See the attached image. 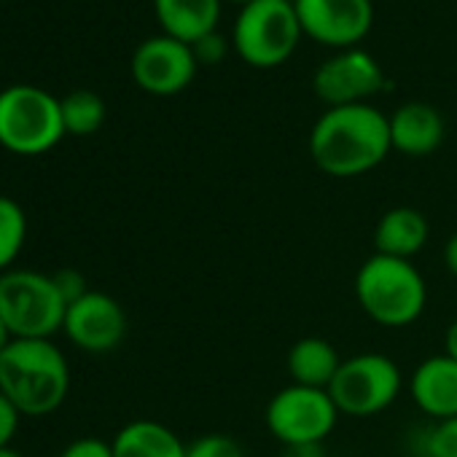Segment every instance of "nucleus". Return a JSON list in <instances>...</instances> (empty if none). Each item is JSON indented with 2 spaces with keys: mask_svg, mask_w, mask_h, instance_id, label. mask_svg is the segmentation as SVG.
Wrapping results in <instances>:
<instances>
[{
  "mask_svg": "<svg viewBox=\"0 0 457 457\" xmlns=\"http://www.w3.org/2000/svg\"><path fill=\"white\" fill-rule=\"evenodd\" d=\"M339 417L328 390L291 385L283 387L267 406V428L280 444L326 441Z\"/></svg>",
  "mask_w": 457,
  "mask_h": 457,
  "instance_id": "6e6552de",
  "label": "nucleus"
},
{
  "mask_svg": "<svg viewBox=\"0 0 457 457\" xmlns=\"http://www.w3.org/2000/svg\"><path fill=\"white\" fill-rule=\"evenodd\" d=\"M0 457H22V454H20L17 449H12V446H9V449H0Z\"/></svg>",
  "mask_w": 457,
  "mask_h": 457,
  "instance_id": "7c9ffc66",
  "label": "nucleus"
},
{
  "mask_svg": "<svg viewBox=\"0 0 457 457\" xmlns=\"http://www.w3.org/2000/svg\"><path fill=\"white\" fill-rule=\"evenodd\" d=\"M113 457H186V444L162 422L135 420L111 441Z\"/></svg>",
  "mask_w": 457,
  "mask_h": 457,
  "instance_id": "f3484780",
  "label": "nucleus"
},
{
  "mask_svg": "<svg viewBox=\"0 0 457 457\" xmlns=\"http://www.w3.org/2000/svg\"><path fill=\"white\" fill-rule=\"evenodd\" d=\"M154 12L164 36L191 46L199 38L215 33L220 0H154Z\"/></svg>",
  "mask_w": 457,
  "mask_h": 457,
  "instance_id": "2eb2a0df",
  "label": "nucleus"
},
{
  "mask_svg": "<svg viewBox=\"0 0 457 457\" xmlns=\"http://www.w3.org/2000/svg\"><path fill=\"white\" fill-rule=\"evenodd\" d=\"M186 457H245V452L232 436L207 433L186 446Z\"/></svg>",
  "mask_w": 457,
  "mask_h": 457,
  "instance_id": "4be33fe9",
  "label": "nucleus"
},
{
  "mask_svg": "<svg viewBox=\"0 0 457 457\" xmlns=\"http://www.w3.org/2000/svg\"><path fill=\"white\" fill-rule=\"evenodd\" d=\"M385 84H387V79H385V71L379 68V62L369 52H361V49H347L331 60H326L312 79L315 95L328 108L361 105L369 97H374L377 92H382Z\"/></svg>",
  "mask_w": 457,
  "mask_h": 457,
  "instance_id": "1a4fd4ad",
  "label": "nucleus"
},
{
  "mask_svg": "<svg viewBox=\"0 0 457 457\" xmlns=\"http://www.w3.org/2000/svg\"><path fill=\"white\" fill-rule=\"evenodd\" d=\"M232 4H240V6L245 9V6H251V4H253V0H232Z\"/></svg>",
  "mask_w": 457,
  "mask_h": 457,
  "instance_id": "2f4dec72",
  "label": "nucleus"
},
{
  "mask_svg": "<svg viewBox=\"0 0 457 457\" xmlns=\"http://www.w3.org/2000/svg\"><path fill=\"white\" fill-rule=\"evenodd\" d=\"M428 235H430L428 218L420 210H414V207H393L377 223L374 248L382 256L409 262L411 256H417L425 248Z\"/></svg>",
  "mask_w": 457,
  "mask_h": 457,
  "instance_id": "dca6fc26",
  "label": "nucleus"
},
{
  "mask_svg": "<svg viewBox=\"0 0 457 457\" xmlns=\"http://www.w3.org/2000/svg\"><path fill=\"white\" fill-rule=\"evenodd\" d=\"M302 33L326 46H353L369 36L374 22L371 0H296Z\"/></svg>",
  "mask_w": 457,
  "mask_h": 457,
  "instance_id": "9b49d317",
  "label": "nucleus"
},
{
  "mask_svg": "<svg viewBox=\"0 0 457 457\" xmlns=\"http://www.w3.org/2000/svg\"><path fill=\"white\" fill-rule=\"evenodd\" d=\"M444 140V119L428 103H406L390 116V143L406 156H428Z\"/></svg>",
  "mask_w": 457,
  "mask_h": 457,
  "instance_id": "4468645a",
  "label": "nucleus"
},
{
  "mask_svg": "<svg viewBox=\"0 0 457 457\" xmlns=\"http://www.w3.org/2000/svg\"><path fill=\"white\" fill-rule=\"evenodd\" d=\"M60 457H113V446H111L108 441H103V438L87 436V438L71 441V444L60 452Z\"/></svg>",
  "mask_w": 457,
  "mask_h": 457,
  "instance_id": "b1692460",
  "label": "nucleus"
},
{
  "mask_svg": "<svg viewBox=\"0 0 457 457\" xmlns=\"http://www.w3.org/2000/svg\"><path fill=\"white\" fill-rule=\"evenodd\" d=\"M302 38L291 0H253L235 22V49L253 68L283 65Z\"/></svg>",
  "mask_w": 457,
  "mask_h": 457,
  "instance_id": "423d86ee",
  "label": "nucleus"
},
{
  "mask_svg": "<svg viewBox=\"0 0 457 457\" xmlns=\"http://www.w3.org/2000/svg\"><path fill=\"white\" fill-rule=\"evenodd\" d=\"M20 409L0 393V449H9L14 436H17V428H20Z\"/></svg>",
  "mask_w": 457,
  "mask_h": 457,
  "instance_id": "393cba45",
  "label": "nucleus"
},
{
  "mask_svg": "<svg viewBox=\"0 0 457 457\" xmlns=\"http://www.w3.org/2000/svg\"><path fill=\"white\" fill-rule=\"evenodd\" d=\"M291 4H296V0H291Z\"/></svg>",
  "mask_w": 457,
  "mask_h": 457,
  "instance_id": "473e14b6",
  "label": "nucleus"
},
{
  "mask_svg": "<svg viewBox=\"0 0 457 457\" xmlns=\"http://www.w3.org/2000/svg\"><path fill=\"white\" fill-rule=\"evenodd\" d=\"M401 393L398 366L379 353H363L342 361L328 395L337 403L339 414L347 417H371L385 411Z\"/></svg>",
  "mask_w": 457,
  "mask_h": 457,
  "instance_id": "0eeeda50",
  "label": "nucleus"
},
{
  "mask_svg": "<svg viewBox=\"0 0 457 457\" xmlns=\"http://www.w3.org/2000/svg\"><path fill=\"white\" fill-rule=\"evenodd\" d=\"M280 457H328L320 441H302V444H283Z\"/></svg>",
  "mask_w": 457,
  "mask_h": 457,
  "instance_id": "bb28decb",
  "label": "nucleus"
},
{
  "mask_svg": "<svg viewBox=\"0 0 457 457\" xmlns=\"http://www.w3.org/2000/svg\"><path fill=\"white\" fill-rule=\"evenodd\" d=\"M14 337H12V331H9V326L4 323V318H0V353H4L6 347H9V342H12Z\"/></svg>",
  "mask_w": 457,
  "mask_h": 457,
  "instance_id": "c756f323",
  "label": "nucleus"
},
{
  "mask_svg": "<svg viewBox=\"0 0 457 457\" xmlns=\"http://www.w3.org/2000/svg\"><path fill=\"white\" fill-rule=\"evenodd\" d=\"M62 331L79 350L100 355L116 350L124 342L127 315L113 296L89 291L79 302L68 304Z\"/></svg>",
  "mask_w": 457,
  "mask_h": 457,
  "instance_id": "f8f14e48",
  "label": "nucleus"
},
{
  "mask_svg": "<svg viewBox=\"0 0 457 457\" xmlns=\"http://www.w3.org/2000/svg\"><path fill=\"white\" fill-rule=\"evenodd\" d=\"M411 395L433 420L457 417V361L449 355L422 361L411 377Z\"/></svg>",
  "mask_w": 457,
  "mask_h": 457,
  "instance_id": "ddd939ff",
  "label": "nucleus"
},
{
  "mask_svg": "<svg viewBox=\"0 0 457 457\" xmlns=\"http://www.w3.org/2000/svg\"><path fill=\"white\" fill-rule=\"evenodd\" d=\"M444 355H449L452 361H457V320L446 328V337H444Z\"/></svg>",
  "mask_w": 457,
  "mask_h": 457,
  "instance_id": "c85d7f7f",
  "label": "nucleus"
},
{
  "mask_svg": "<svg viewBox=\"0 0 457 457\" xmlns=\"http://www.w3.org/2000/svg\"><path fill=\"white\" fill-rule=\"evenodd\" d=\"M444 264L446 270L457 278V235H452L444 245Z\"/></svg>",
  "mask_w": 457,
  "mask_h": 457,
  "instance_id": "cd10ccee",
  "label": "nucleus"
},
{
  "mask_svg": "<svg viewBox=\"0 0 457 457\" xmlns=\"http://www.w3.org/2000/svg\"><path fill=\"white\" fill-rule=\"evenodd\" d=\"M339 366L342 358L337 355L334 345L320 337H304L288 353V371L294 377V385L328 390Z\"/></svg>",
  "mask_w": 457,
  "mask_h": 457,
  "instance_id": "a211bd4d",
  "label": "nucleus"
},
{
  "mask_svg": "<svg viewBox=\"0 0 457 457\" xmlns=\"http://www.w3.org/2000/svg\"><path fill=\"white\" fill-rule=\"evenodd\" d=\"M52 278H54V286H57V291H60L65 304H73V302H79L81 296L89 294L87 280H84V275L79 270H60Z\"/></svg>",
  "mask_w": 457,
  "mask_h": 457,
  "instance_id": "5701e85b",
  "label": "nucleus"
},
{
  "mask_svg": "<svg viewBox=\"0 0 457 457\" xmlns=\"http://www.w3.org/2000/svg\"><path fill=\"white\" fill-rule=\"evenodd\" d=\"M194 49V57L196 62H204V65H212V62H220L223 54H226V44L218 33H210L204 38H199L196 44H191Z\"/></svg>",
  "mask_w": 457,
  "mask_h": 457,
  "instance_id": "a878e982",
  "label": "nucleus"
},
{
  "mask_svg": "<svg viewBox=\"0 0 457 457\" xmlns=\"http://www.w3.org/2000/svg\"><path fill=\"white\" fill-rule=\"evenodd\" d=\"M390 119L374 105L328 108L312 127L310 154L331 178H355L390 154Z\"/></svg>",
  "mask_w": 457,
  "mask_h": 457,
  "instance_id": "f257e3e1",
  "label": "nucleus"
},
{
  "mask_svg": "<svg viewBox=\"0 0 457 457\" xmlns=\"http://www.w3.org/2000/svg\"><path fill=\"white\" fill-rule=\"evenodd\" d=\"M65 137L62 108L54 95L33 84L0 92V145L20 156H41Z\"/></svg>",
  "mask_w": 457,
  "mask_h": 457,
  "instance_id": "20e7f679",
  "label": "nucleus"
},
{
  "mask_svg": "<svg viewBox=\"0 0 457 457\" xmlns=\"http://www.w3.org/2000/svg\"><path fill=\"white\" fill-rule=\"evenodd\" d=\"M194 49L172 36H154L143 41L132 54V79L148 95H178L196 73Z\"/></svg>",
  "mask_w": 457,
  "mask_h": 457,
  "instance_id": "9d476101",
  "label": "nucleus"
},
{
  "mask_svg": "<svg viewBox=\"0 0 457 457\" xmlns=\"http://www.w3.org/2000/svg\"><path fill=\"white\" fill-rule=\"evenodd\" d=\"M361 310L379 326L401 328L414 323L425 310V280L411 262L374 253L355 278Z\"/></svg>",
  "mask_w": 457,
  "mask_h": 457,
  "instance_id": "7ed1b4c3",
  "label": "nucleus"
},
{
  "mask_svg": "<svg viewBox=\"0 0 457 457\" xmlns=\"http://www.w3.org/2000/svg\"><path fill=\"white\" fill-rule=\"evenodd\" d=\"M28 240V215L22 204L6 194H0V275L9 272L20 259Z\"/></svg>",
  "mask_w": 457,
  "mask_h": 457,
  "instance_id": "aec40b11",
  "label": "nucleus"
},
{
  "mask_svg": "<svg viewBox=\"0 0 457 457\" xmlns=\"http://www.w3.org/2000/svg\"><path fill=\"white\" fill-rule=\"evenodd\" d=\"M65 310L52 275L33 270L0 275V318L14 339H52L62 331Z\"/></svg>",
  "mask_w": 457,
  "mask_h": 457,
  "instance_id": "39448f33",
  "label": "nucleus"
},
{
  "mask_svg": "<svg viewBox=\"0 0 457 457\" xmlns=\"http://www.w3.org/2000/svg\"><path fill=\"white\" fill-rule=\"evenodd\" d=\"M425 457H457V417L436 420L422 441Z\"/></svg>",
  "mask_w": 457,
  "mask_h": 457,
  "instance_id": "412c9836",
  "label": "nucleus"
},
{
  "mask_svg": "<svg viewBox=\"0 0 457 457\" xmlns=\"http://www.w3.org/2000/svg\"><path fill=\"white\" fill-rule=\"evenodd\" d=\"M60 108H62L65 135L87 137V135H95L105 121V103L92 89H76L65 95L60 100Z\"/></svg>",
  "mask_w": 457,
  "mask_h": 457,
  "instance_id": "6ab92c4d",
  "label": "nucleus"
},
{
  "mask_svg": "<svg viewBox=\"0 0 457 457\" xmlns=\"http://www.w3.org/2000/svg\"><path fill=\"white\" fill-rule=\"evenodd\" d=\"M71 390V366L52 339H12L0 353V393L22 417L57 411Z\"/></svg>",
  "mask_w": 457,
  "mask_h": 457,
  "instance_id": "f03ea898",
  "label": "nucleus"
}]
</instances>
